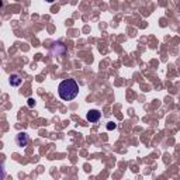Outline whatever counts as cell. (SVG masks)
<instances>
[{
  "mask_svg": "<svg viewBox=\"0 0 180 180\" xmlns=\"http://www.w3.org/2000/svg\"><path fill=\"white\" fill-rule=\"evenodd\" d=\"M58 93H59V97L62 100L70 101V100H73L79 94V85L76 83L75 79H65L63 82L59 83Z\"/></svg>",
  "mask_w": 180,
  "mask_h": 180,
  "instance_id": "1",
  "label": "cell"
},
{
  "mask_svg": "<svg viewBox=\"0 0 180 180\" xmlns=\"http://www.w3.org/2000/svg\"><path fill=\"white\" fill-rule=\"evenodd\" d=\"M16 143L19 145V146H26L27 143H28V136H27L26 132H20L19 135L16 136Z\"/></svg>",
  "mask_w": 180,
  "mask_h": 180,
  "instance_id": "2",
  "label": "cell"
},
{
  "mask_svg": "<svg viewBox=\"0 0 180 180\" xmlns=\"http://www.w3.org/2000/svg\"><path fill=\"white\" fill-rule=\"evenodd\" d=\"M100 111L99 110H90L87 113V121H90V122H97L100 120Z\"/></svg>",
  "mask_w": 180,
  "mask_h": 180,
  "instance_id": "3",
  "label": "cell"
},
{
  "mask_svg": "<svg viewBox=\"0 0 180 180\" xmlns=\"http://www.w3.org/2000/svg\"><path fill=\"white\" fill-rule=\"evenodd\" d=\"M21 77L19 76V75H11L10 76V85L11 86H20L21 85Z\"/></svg>",
  "mask_w": 180,
  "mask_h": 180,
  "instance_id": "4",
  "label": "cell"
},
{
  "mask_svg": "<svg viewBox=\"0 0 180 180\" xmlns=\"http://www.w3.org/2000/svg\"><path fill=\"white\" fill-rule=\"evenodd\" d=\"M115 127H117V125H115V122H108V124H107V129H108V131H111V129H115Z\"/></svg>",
  "mask_w": 180,
  "mask_h": 180,
  "instance_id": "5",
  "label": "cell"
},
{
  "mask_svg": "<svg viewBox=\"0 0 180 180\" xmlns=\"http://www.w3.org/2000/svg\"><path fill=\"white\" fill-rule=\"evenodd\" d=\"M34 104H35L34 99H28V107H34Z\"/></svg>",
  "mask_w": 180,
  "mask_h": 180,
  "instance_id": "6",
  "label": "cell"
},
{
  "mask_svg": "<svg viewBox=\"0 0 180 180\" xmlns=\"http://www.w3.org/2000/svg\"><path fill=\"white\" fill-rule=\"evenodd\" d=\"M47 2H49V3H52V2H54V0H47Z\"/></svg>",
  "mask_w": 180,
  "mask_h": 180,
  "instance_id": "7",
  "label": "cell"
}]
</instances>
